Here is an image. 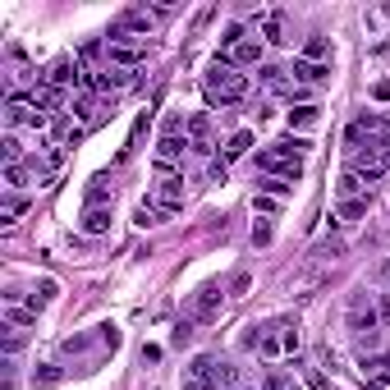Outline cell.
<instances>
[{"mask_svg":"<svg viewBox=\"0 0 390 390\" xmlns=\"http://www.w3.org/2000/svg\"><path fill=\"white\" fill-rule=\"evenodd\" d=\"M303 152H308L303 138H280V143L267 147V152H257V175L294 184V179H303Z\"/></svg>","mask_w":390,"mask_h":390,"instance_id":"6da1fadb","label":"cell"},{"mask_svg":"<svg viewBox=\"0 0 390 390\" xmlns=\"http://www.w3.org/2000/svg\"><path fill=\"white\" fill-rule=\"evenodd\" d=\"M216 60H225L230 69H253V65H262V37H248L244 23H230V28H225V37H221V56H216Z\"/></svg>","mask_w":390,"mask_h":390,"instance_id":"7a4b0ae2","label":"cell"},{"mask_svg":"<svg viewBox=\"0 0 390 390\" xmlns=\"http://www.w3.org/2000/svg\"><path fill=\"white\" fill-rule=\"evenodd\" d=\"M349 331L358 335L363 349L381 345V312H377V303H372L368 290H354V299H349Z\"/></svg>","mask_w":390,"mask_h":390,"instance_id":"3957f363","label":"cell"},{"mask_svg":"<svg viewBox=\"0 0 390 390\" xmlns=\"http://www.w3.org/2000/svg\"><path fill=\"white\" fill-rule=\"evenodd\" d=\"M207 97L221 101V106H239V101L248 97V74L230 69L225 60H216V65L207 69Z\"/></svg>","mask_w":390,"mask_h":390,"instance_id":"277c9868","label":"cell"},{"mask_svg":"<svg viewBox=\"0 0 390 390\" xmlns=\"http://www.w3.org/2000/svg\"><path fill=\"white\" fill-rule=\"evenodd\" d=\"M216 386H221V363L212 354H198L184 368V390H216Z\"/></svg>","mask_w":390,"mask_h":390,"instance_id":"5b68a950","label":"cell"},{"mask_svg":"<svg viewBox=\"0 0 390 390\" xmlns=\"http://www.w3.org/2000/svg\"><path fill=\"white\" fill-rule=\"evenodd\" d=\"M37 83H46V88H60V92H65L69 83H83V69H78L74 56H60V60H51V65L37 74Z\"/></svg>","mask_w":390,"mask_h":390,"instance_id":"8992f818","label":"cell"},{"mask_svg":"<svg viewBox=\"0 0 390 390\" xmlns=\"http://www.w3.org/2000/svg\"><path fill=\"white\" fill-rule=\"evenodd\" d=\"M221 285H202L198 294H193V303H189V322H212L216 317V308H221Z\"/></svg>","mask_w":390,"mask_h":390,"instance_id":"52a82bcc","label":"cell"},{"mask_svg":"<svg viewBox=\"0 0 390 390\" xmlns=\"http://www.w3.org/2000/svg\"><path fill=\"white\" fill-rule=\"evenodd\" d=\"M280 331H285V322H271V326H262L257 335H248V345H253L262 358H280V354H285V335H280Z\"/></svg>","mask_w":390,"mask_h":390,"instance_id":"ba28073f","label":"cell"},{"mask_svg":"<svg viewBox=\"0 0 390 390\" xmlns=\"http://www.w3.org/2000/svg\"><path fill=\"white\" fill-rule=\"evenodd\" d=\"M161 170V184H156V202H166L170 212H179L184 207V175H175V170H166V166H156Z\"/></svg>","mask_w":390,"mask_h":390,"instance_id":"9c48e42d","label":"cell"},{"mask_svg":"<svg viewBox=\"0 0 390 390\" xmlns=\"http://www.w3.org/2000/svg\"><path fill=\"white\" fill-rule=\"evenodd\" d=\"M212 120H207V115H193L189 120V152L193 156H212Z\"/></svg>","mask_w":390,"mask_h":390,"instance_id":"30bf717a","label":"cell"},{"mask_svg":"<svg viewBox=\"0 0 390 390\" xmlns=\"http://www.w3.org/2000/svg\"><path fill=\"white\" fill-rule=\"evenodd\" d=\"M290 78L294 83H308V88H317V83H326V78H331V65H317V60H294L290 65Z\"/></svg>","mask_w":390,"mask_h":390,"instance_id":"8fae6325","label":"cell"},{"mask_svg":"<svg viewBox=\"0 0 390 390\" xmlns=\"http://www.w3.org/2000/svg\"><path fill=\"white\" fill-rule=\"evenodd\" d=\"M106 60H111V69H129L134 74L147 60V46H106Z\"/></svg>","mask_w":390,"mask_h":390,"instance_id":"7c38bea8","label":"cell"},{"mask_svg":"<svg viewBox=\"0 0 390 390\" xmlns=\"http://www.w3.org/2000/svg\"><path fill=\"white\" fill-rule=\"evenodd\" d=\"M257 33H262V42L271 46H285L290 37H285V19L280 14H257Z\"/></svg>","mask_w":390,"mask_h":390,"instance_id":"4fadbf2b","label":"cell"},{"mask_svg":"<svg viewBox=\"0 0 390 390\" xmlns=\"http://www.w3.org/2000/svg\"><path fill=\"white\" fill-rule=\"evenodd\" d=\"M317 120H322V111H317L312 101H299V106L290 111V129H294V134H308V129H317Z\"/></svg>","mask_w":390,"mask_h":390,"instance_id":"5bb4252c","label":"cell"},{"mask_svg":"<svg viewBox=\"0 0 390 390\" xmlns=\"http://www.w3.org/2000/svg\"><path fill=\"white\" fill-rule=\"evenodd\" d=\"M335 193H340V202H354V198H363V193H368V179L358 175V170H345V175H340V184H335Z\"/></svg>","mask_w":390,"mask_h":390,"instance_id":"9a60e30c","label":"cell"},{"mask_svg":"<svg viewBox=\"0 0 390 390\" xmlns=\"http://www.w3.org/2000/svg\"><path fill=\"white\" fill-rule=\"evenodd\" d=\"M111 198H115V179H111V175L88 179V207H106Z\"/></svg>","mask_w":390,"mask_h":390,"instance_id":"2e32d148","label":"cell"},{"mask_svg":"<svg viewBox=\"0 0 390 390\" xmlns=\"http://www.w3.org/2000/svg\"><path fill=\"white\" fill-rule=\"evenodd\" d=\"M166 216H175V212H170L166 202H156V198H152V202H138V216H134V221L147 230V225H161Z\"/></svg>","mask_w":390,"mask_h":390,"instance_id":"e0dca14e","label":"cell"},{"mask_svg":"<svg viewBox=\"0 0 390 390\" xmlns=\"http://www.w3.org/2000/svg\"><path fill=\"white\" fill-rule=\"evenodd\" d=\"M363 377H368V381H381V386H390V354L363 358Z\"/></svg>","mask_w":390,"mask_h":390,"instance_id":"ac0fdd59","label":"cell"},{"mask_svg":"<svg viewBox=\"0 0 390 390\" xmlns=\"http://www.w3.org/2000/svg\"><path fill=\"white\" fill-rule=\"evenodd\" d=\"M111 230V207H88L83 212V234H106Z\"/></svg>","mask_w":390,"mask_h":390,"instance_id":"d6986e66","label":"cell"},{"mask_svg":"<svg viewBox=\"0 0 390 390\" xmlns=\"http://www.w3.org/2000/svg\"><path fill=\"white\" fill-rule=\"evenodd\" d=\"M248 147H253V134H248V129H239V134L225 143V166H230V161H239V156H248Z\"/></svg>","mask_w":390,"mask_h":390,"instance_id":"ffe728a7","label":"cell"},{"mask_svg":"<svg viewBox=\"0 0 390 390\" xmlns=\"http://www.w3.org/2000/svg\"><path fill=\"white\" fill-rule=\"evenodd\" d=\"M28 179H33V170L23 166H5V193H19V189H28Z\"/></svg>","mask_w":390,"mask_h":390,"instance_id":"44dd1931","label":"cell"},{"mask_svg":"<svg viewBox=\"0 0 390 390\" xmlns=\"http://www.w3.org/2000/svg\"><path fill=\"white\" fill-rule=\"evenodd\" d=\"M28 212V198H19V193H5V202H0V221L10 225L14 216H23Z\"/></svg>","mask_w":390,"mask_h":390,"instance_id":"7402d4cb","label":"cell"},{"mask_svg":"<svg viewBox=\"0 0 390 390\" xmlns=\"http://www.w3.org/2000/svg\"><path fill=\"white\" fill-rule=\"evenodd\" d=\"M303 60H317V65H326V60H331V42H326V37H308V46H303Z\"/></svg>","mask_w":390,"mask_h":390,"instance_id":"603a6c76","label":"cell"},{"mask_svg":"<svg viewBox=\"0 0 390 390\" xmlns=\"http://www.w3.org/2000/svg\"><path fill=\"white\" fill-rule=\"evenodd\" d=\"M56 290H60L56 280H37V285H33V308H37V312H42V308H46V303L56 299Z\"/></svg>","mask_w":390,"mask_h":390,"instance_id":"cb8c5ba5","label":"cell"},{"mask_svg":"<svg viewBox=\"0 0 390 390\" xmlns=\"http://www.w3.org/2000/svg\"><path fill=\"white\" fill-rule=\"evenodd\" d=\"M257 78H262V83H267V88H276V92H290V88H285V78H290V69L262 65V74H257Z\"/></svg>","mask_w":390,"mask_h":390,"instance_id":"d4e9b609","label":"cell"},{"mask_svg":"<svg viewBox=\"0 0 390 390\" xmlns=\"http://www.w3.org/2000/svg\"><path fill=\"white\" fill-rule=\"evenodd\" d=\"M5 317H10V326H33L37 322V308H19V303H10Z\"/></svg>","mask_w":390,"mask_h":390,"instance_id":"484cf974","label":"cell"},{"mask_svg":"<svg viewBox=\"0 0 390 390\" xmlns=\"http://www.w3.org/2000/svg\"><path fill=\"white\" fill-rule=\"evenodd\" d=\"M0 152H5V166H19V161H23V147H19V138H14V134H5Z\"/></svg>","mask_w":390,"mask_h":390,"instance_id":"4316f807","label":"cell"},{"mask_svg":"<svg viewBox=\"0 0 390 390\" xmlns=\"http://www.w3.org/2000/svg\"><path fill=\"white\" fill-rule=\"evenodd\" d=\"M368 212V198H354V202H340V221H358Z\"/></svg>","mask_w":390,"mask_h":390,"instance_id":"83f0119b","label":"cell"},{"mask_svg":"<svg viewBox=\"0 0 390 390\" xmlns=\"http://www.w3.org/2000/svg\"><path fill=\"white\" fill-rule=\"evenodd\" d=\"M280 335H285V354H299V349H303V335H299V326H294V322H285V331H280Z\"/></svg>","mask_w":390,"mask_h":390,"instance_id":"f1b7e54d","label":"cell"},{"mask_svg":"<svg viewBox=\"0 0 390 390\" xmlns=\"http://www.w3.org/2000/svg\"><path fill=\"white\" fill-rule=\"evenodd\" d=\"M257 189L267 193V198H285V193H290V184H285V179H262Z\"/></svg>","mask_w":390,"mask_h":390,"instance_id":"f546056e","label":"cell"},{"mask_svg":"<svg viewBox=\"0 0 390 390\" xmlns=\"http://www.w3.org/2000/svg\"><path fill=\"white\" fill-rule=\"evenodd\" d=\"M290 386H294V377H285V372H271V377L262 381L257 390H290Z\"/></svg>","mask_w":390,"mask_h":390,"instance_id":"4dcf8cb0","label":"cell"},{"mask_svg":"<svg viewBox=\"0 0 390 390\" xmlns=\"http://www.w3.org/2000/svg\"><path fill=\"white\" fill-rule=\"evenodd\" d=\"M170 340H175V345H189V340H193V322H189V317L175 326V335H170Z\"/></svg>","mask_w":390,"mask_h":390,"instance_id":"1f68e13d","label":"cell"},{"mask_svg":"<svg viewBox=\"0 0 390 390\" xmlns=\"http://www.w3.org/2000/svg\"><path fill=\"white\" fill-rule=\"evenodd\" d=\"M56 381H60V372H56V368H46V372H37V381H33V386H37V390H51Z\"/></svg>","mask_w":390,"mask_h":390,"instance_id":"d6a6232c","label":"cell"},{"mask_svg":"<svg viewBox=\"0 0 390 390\" xmlns=\"http://www.w3.org/2000/svg\"><path fill=\"white\" fill-rule=\"evenodd\" d=\"M253 244H271V230H267V225H253Z\"/></svg>","mask_w":390,"mask_h":390,"instance_id":"836d02e7","label":"cell"},{"mask_svg":"<svg viewBox=\"0 0 390 390\" xmlns=\"http://www.w3.org/2000/svg\"><path fill=\"white\" fill-rule=\"evenodd\" d=\"M5 354H10V358L19 354V335H14V331H5Z\"/></svg>","mask_w":390,"mask_h":390,"instance_id":"e575fe53","label":"cell"},{"mask_svg":"<svg viewBox=\"0 0 390 390\" xmlns=\"http://www.w3.org/2000/svg\"><path fill=\"white\" fill-rule=\"evenodd\" d=\"M377 312H381V326H390V299H381V303H377Z\"/></svg>","mask_w":390,"mask_h":390,"instance_id":"d590c367","label":"cell"},{"mask_svg":"<svg viewBox=\"0 0 390 390\" xmlns=\"http://www.w3.org/2000/svg\"><path fill=\"white\" fill-rule=\"evenodd\" d=\"M234 390H253V386H234Z\"/></svg>","mask_w":390,"mask_h":390,"instance_id":"8d00e7d4","label":"cell"},{"mask_svg":"<svg viewBox=\"0 0 390 390\" xmlns=\"http://www.w3.org/2000/svg\"><path fill=\"white\" fill-rule=\"evenodd\" d=\"M290 390H303V386H290Z\"/></svg>","mask_w":390,"mask_h":390,"instance_id":"74e56055","label":"cell"},{"mask_svg":"<svg viewBox=\"0 0 390 390\" xmlns=\"http://www.w3.org/2000/svg\"><path fill=\"white\" fill-rule=\"evenodd\" d=\"M386 276H390V267H386Z\"/></svg>","mask_w":390,"mask_h":390,"instance_id":"f35d334b","label":"cell"}]
</instances>
